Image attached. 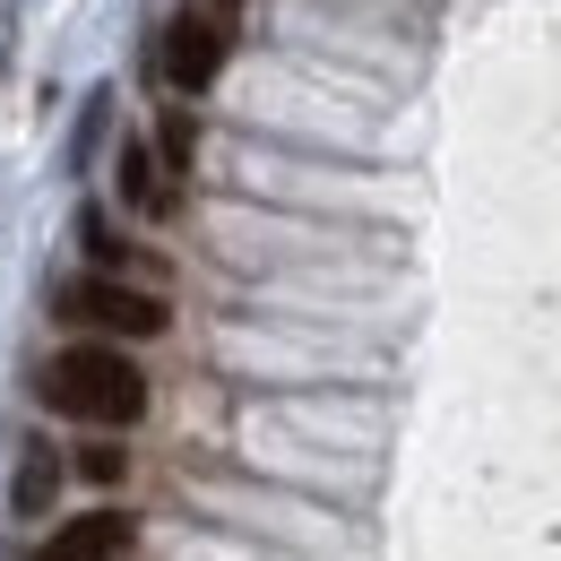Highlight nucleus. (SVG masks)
<instances>
[{
  "label": "nucleus",
  "mask_w": 561,
  "mask_h": 561,
  "mask_svg": "<svg viewBox=\"0 0 561 561\" xmlns=\"http://www.w3.org/2000/svg\"><path fill=\"white\" fill-rule=\"evenodd\" d=\"M35 398L53 407V415L87 423V432H130L147 415V371L130 363L122 346H95V337H78L44 363V380H35Z\"/></svg>",
  "instance_id": "obj_1"
},
{
  "label": "nucleus",
  "mask_w": 561,
  "mask_h": 561,
  "mask_svg": "<svg viewBox=\"0 0 561 561\" xmlns=\"http://www.w3.org/2000/svg\"><path fill=\"white\" fill-rule=\"evenodd\" d=\"M53 320H61V329H87L95 346L164 337V329H173L164 294H147V285H130V277H61L53 285Z\"/></svg>",
  "instance_id": "obj_2"
},
{
  "label": "nucleus",
  "mask_w": 561,
  "mask_h": 561,
  "mask_svg": "<svg viewBox=\"0 0 561 561\" xmlns=\"http://www.w3.org/2000/svg\"><path fill=\"white\" fill-rule=\"evenodd\" d=\"M225 53H233V26H225V18H208V9H182V18L156 35V70L173 78L182 95H208L216 70H225Z\"/></svg>",
  "instance_id": "obj_3"
},
{
  "label": "nucleus",
  "mask_w": 561,
  "mask_h": 561,
  "mask_svg": "<svg viewBox=\"0 0 561 561\" xmlns=\"http://www.w3.org/2000/svg\"><path fill=\"white\" fill-rule=\"evenodd\" d=\"M130 545H139V518L130 510H87V518H61L35 545V561H130Z\"/></svg>",
  "instance_id": "obj_4"
},
{
  "label": "nucleus",
  "mask_w": 561,
  "mask_h": 561,
  "mask_svg": "<svg viewBox=\"0 0 561 561\" xmlns=\"http://www.w3.org/2000/svg\"><path fill=\"white\" fill-rule=\"evenodd\" d=\"M53 501H61V458H53V440H26L18 476H9V510L18 518H53Z\"/></svg>",
  "instance_id": "obj_5"
},
{
  "label": "nucleus",
  "mask_w": 561,
  "mask_h": 561,
  "mask_svg": "<svg viewBox=\"0 0 561 561\" xmlns=\"http://www.w3.org/2000/svg\"><path fill=\"white\" fill-rule=\"evenodd\" d=\"M113 182H122V208H130V216H164V208H173V182H156V147H147V139L122 147Z\"/></svg>",
  "instance_id": "obj_6"
},
{
  "label": "nucleus",
  "mask_w": 561,
  "mask_h": 561,
  "mask_svg": "<svg viewBox=\"0 0 561 561\" xmlns=\"http://www.w3.org/2000/svg\"><path fill=\"white\" fill-rule=\"evenodd\" d=\"M78 242H87V277H122V268H130V242L113 233V216L95 208V199L78 208Z\"/></svg>",
  "instance_id": "obj_7"
},
{
  "label": "nucleus",
  "mask_w": 561,
  "mask_h": 561,
  "mask_svg": "<svg viewBox=\"0 0 561 561\" xmlns=\"http://www.w3.org/2000/svg\"><path fill=\"white\" fill-rule=\"evenodd\" d=\"M191 156H199V122H191L182 104H164V113H156V164H164V173H191Z\"/></svg>",
  "instance_id": "obj_8"
},
{
  "label": "nucleus",
  "mask_w": 561,
  "mask_h": 561,
  "mask_svg": "<svg viewBox=\"0 0 561 561\" xmlns=\"http://www.w3.org/2000/svg\"><path fill=\"white\" fill-rule=\"evenodd\" d=\"M104 130H113V95L95 87V95L78 104V130H70V173H87V164H95V147H104Z\"/></svg>",
  "instance_id": "obj_9"
},
{
  "label": "nucleus",
  "mask_w": 561,
  "mask_h": 561,
  "mask_svg": "<svg viewBox=\"0 0 561 561\" xmlns=\"http://www.w3.org/2000/svg\"><path fill=\"white\" fill-rule=\"evenodd\" d=\"M78 476H87V484H122V476H130V449H122V440H87V449H78Z\"/></svg>",
  "instance_id": "obj_10"
},
{
  "label": "nucleus",
  "mask_w": 561,
  "mask_h": 561,
  "mask_svg": "<svg viewBox=\"0 0 561 561\" xmlns=\"http://www.w3.org/2000/svg\"><path fill=\"white\" fill-rule=\"evenodd\" d=\"M199 9H208V18H225V26H233V9H242V0H199Z\"/></svg>",
  "instance_id": "obj_11"
}]
</instances>
